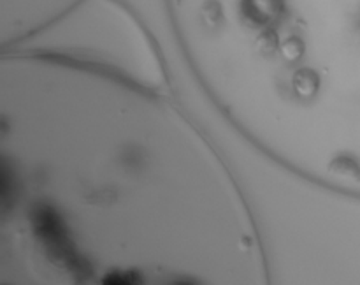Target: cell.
<instances>
[{
  "label": "cell",
  "instance_id": "cell-1",
  "mask_svg": "<svg viewBox=\"0 0 360 285\" xmlns=\"http://www.w3.org/2000/svg\"><path fill=\"white\" fill-rule=\"evenodd\" d=\"M0 285H271L217 148L158 106L4 109Z\"/></svg>",
  "mask_w": 360,
  "mask_h": 285
}]
</instances>
